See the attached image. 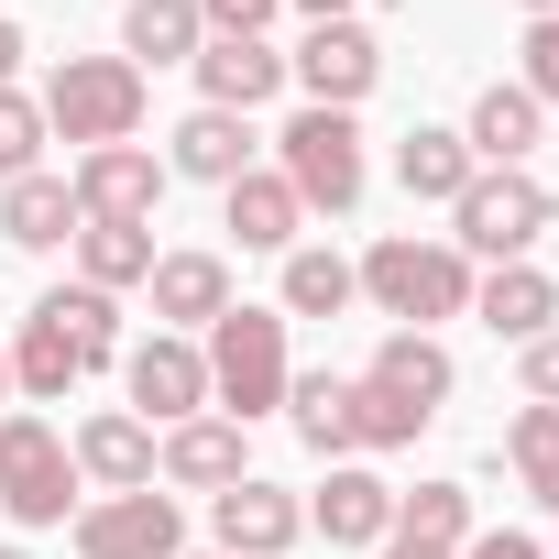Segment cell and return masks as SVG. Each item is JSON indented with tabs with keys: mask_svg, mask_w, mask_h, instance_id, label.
<instances>
[{
	"mask_svg": "<svg viewBox=\"0 0 559 559\" xmlns=\"http://www.w3.org/2000/svg\"><path fill=\"white\" fill-rule=\"evenodd\" d=\"M121 395H132L143 428H187V417H209V362H198V341H176V330L121 341Z\"/></svg>",
	"mask_w": 559,
	"mask_h": 559,
	"instance_id": "8",
	"label": "cell"
},
{
	"mask_svg": "<svg viewBox=\"0 0 559 559\" xmlns=\"http://www.w3.org/2000/svg\"><path fill=\"white\" fill-rule=\"evenodd\" d=\"M352 384H362V450H406V439L439 428V406L461 395V362L439 352V330H384Z\"/></svg>",
	"mask_w": 559,
	"mask_h": 559,
	"instance_id": "1",
	"label": "cell"
},
{
	"mask_svg": "<svg viewBox=\"0 0 559 559\" xmlns=\"http://www.w3.org/2000/svg\"><path fill=\"white\" fill-rule=\"evenodd\" d=\"M88 362L45 330V319H23V341H12V395H34V406H67V384H78Z\"/></svg>",
	"mask_w": 559,
	"mask_h": 559,
	"instance_id": "31",
	"label": "cell"
},
{
	"mask_svg": "<svg viewBox=\"0 0 559 559\" xmlns=\"http://www.w3.org/2000/svg\"><path fill=\"white\" fill-rule=\"evenodd\" d=\"M362 297L395 319V330H439V319H472V263L450 241H417V230H384L362 263Z\"/></svg>",
	"mask_w": 559,
	"mask_h": 559,
	"instance_id": "4",
	"label": "cell"
},
{
	"mask_svg": "<svg viewBox=\"0 0 559 559\" xmlns=\"http://www.w3.org/2000/svg\"><path fill=\"white\" fill-rule=\"evenodd\" d=\"M78 219H143L154 230V209H165V154H143V143H99V154H78Z\"/></svg>",
	"mask_w": 559,
	"mask_h": 559,
	"instance_id": "12",
	"label": "cell"
},
{
	"mask_svg": "<svg viewBox=\"0 0 559 559\" xmlns=\"http://www.w3.org/2000/svg\"><path fill=\"white\" fill-rule=\"evenodd\" d=\"M219 230H230L241 252H274V263H286V252L308 241V209H297V187L274 176V165H252V176L219 187Z\"/></svg>",
	"mask_w": 559,
	"mask_h": 559,
	"instance_id": "16",
	"label": "cell"
},
{
	"mask_svg": "<svg viewBox=\"0 0 559 559\" xmlns=\"http://www.w3.org/2000/svg\"><path fill=\"white\" fill-rule=\"evenodd\" d=\"M286 78L308 88V110H362L373 78H384V45H373L362 12H352V23H308V45L286 56Z\"/></svg>",
	"mask_w": 559,
	"mask_h": 559,
	"instance_id": "10",
	"label": "cell"
},
{
	"mask_svg": "<svg viewBox=\"0 0 559 559\" xmlns=\"http://www.w3.org/2000/svg\"><path fill=\"white\" fill-rule=\"evenodd\" d=\"M461 559H548V548H537V537H515V526H472V548H461Z\"/></svg>",
	"mask_w": 559,
	"mask_h": 559,
	"instance_id": "36",
	"label": "cell"
},
{
	"mask_svg": "<svg viewBox=\"0 0 559 559\" xmlns=\"http://www.w3.org/2000/svg\"><path fill=\"white\" fill-rule=\"evenodd\" d=\"M78 493H88V483H78L67 428L34 417V406H0V515H12V526H67Z\"/></svg>",
	"mask_w": 559,
	"mask_h": 559,
	"instance_id": "5",
	"label": "cell"
},
{
	"mask_svg": "<svg viewBox=\"0 0 559 559\" xmlns=\"http://www.w3.org/2000/svg\"><path fill=\"white\" fill-rule=\"evenodd\" d=\"M23 56H34V34H23V23H0V88L23 78Z\"/></svg>",
	"mask_w": 559,
	"mask_h": 559,
	"instance_id": "37",
	"label": "cell"
},
{
	"mask_svg": "<svg viewBox=\"0 0 559 559\" xmlns=\"http://www.w3.org/2000/svg\"><path fill=\"white\" fill-rule=\"evenodd\" d=\"M548 230H559V198H548V176H526V165H483V176L450 198V252H461V263H537Z\"/></svg>",
	"mask_w": 559,
	"mask_h": 559,
	"instance_id": "3",
	"label": "cell"
},
{
	"mask_svg": "<svg viewBox=\"0 0 559 559\" xmlns=\"http://www.w3.org/2000/svg\"><path fill=\"white\" fill-rule=\"evenodd\" d=\"M209 23H198V0H132L121 12V56L132 67H198Z\"/></svg>",
	"mask_w": 559,
	"mask_h": 559,
	"instance_id": "27",
	"label": "cell"
},
{
	"mask_svg": "<svg viewBox=\"0 0 559 559\" xmlns=\"http://www.w3.org/2000/svg\"><path fill=\"white\" fill-rule=\"evenodd\" d=\"M34 99H45V132H67L78 154L143 132V67H132V56H67Z\"/></svg>",
	"mask_w": 559,
	"mask_h": 559,
	"instance_id": "7",
	"label": "cell"
},
{
	"mask_svg": "<svg viewBox=\"0 0 559 559\" xmlns=\"http://www.w3.org/2000/svg\"><path fill=\"white\" fill-rule=\"evenodd\" d=\"M45 165V99L34 88H0V187Z\"/></svg>",
	"mask_w": 559,
	"mask_h": 559,
	"instance_id": "32",
	"label": "cell"
},
{
	"mask_svg": "<svg viewBox=\"0 0 559 559\" xmlns=\"http://www.w3.org/2000/svg\"><path fill=\"white\" fill-rule=\"evenodd\" d=\"M286 12H308V23H352L362 0H286Z\"/></svg>",
	"mask_w": 559,
	"mask_h": 559,
	"instance_id": "38",
	"label": "cell"
},
{
	"mask_svg": "<svg viewBox=\"0 0 559 559\" xmlns=\"http://www.w3.org/2000/svg\"><path fill=\"white\" fill-rule=\"evenodd\" d=\"M0 241H12V252H67L78 241V187L67 176H12V187H0Z\"/></svg>",
	"mask_w": 559,
	"mask_h": 559,
	"instance_id": "21",
	"label": "cell"
},
{
	"mask_svg": "<svg viewBox=\"0 0 559 559\" xmlns=\"http://www.w3.org/2000/svg\"><path fill=\"white\" fill-rule=\"evenodd\" d=\"M198 559H219V548H198Z\"/></svg>",
	"mask_w": 559,
	"mask_h": 559,
	"instance_id": "43",
	"label": "cell"
},
{
	"mask_svg": "<svg viewBox=\"0 0 559 559\" xmlns=\"http://www.w3.org/2000/svg\"><path fill=\"white\" fill-rule=\"evenodd\" d=\"M515 12H526V23H548V12H559V0H515Z\"/></svg>",
	"mask_w": 559,
	"mask_h": 559,
	"instance_id": "40",
	"label": "cell"
},
{
	"mask_svg": "<svg viewBox=\"0 0 559 559\" xmlns=\"http://www.w3.org/2000/svg\"><path fill=\"white\" fill-rule=\"evenodd\" d=\"M143 286H154V319H165L176 341H198L219 308H241V297H230V263H219V252H154V274H143Z\"/></svg>",
	"mask_w": 559,
	"mask_h": 559,
	"instance_id": "18",
	"label": "cell"
},
{
	"mask_svg": "<svg viewBox=\"0 0 559 559\" xmlns=\"http://www.w3.org/2000/svg\"><path fill=\"white\" fill-rule=\"evenodd\" d=\"M274 176L297 187V209L319 219H352L362 209V187H373V165H362V121L352 110H297L286 132H274Z\"/></svg>",
	"mask_w": 559,
	"mask_h": 559,
	"instance_id": "6",
	"label": "cell"
},
{
	"mask_svg": "<svg viewBox=\"0 0 559 559\" xmlns=\"http://www.w3.org/2000/svg\"><path fill=\"white\" fill-rule=\"evenodd\" d=\"M143 274H154V230L143 219H78V286L121 297V286H143Z\"/></svg>",
	"mask_w": 559,
	"mask_h": 559,
	"instance_id": "26",
	"label": "cell"
},
{
	"mask_svg": "<svg viewBox=\"0 0 559 559\" xmlns=\"http://www.w3.org/2000/svg\"><path fill=\"white\" fill-rule=\"evenodd\" d=\"M352 297H362L352 252H330V241H297V252H286V297H274L286 319H341Z\"/></svg>",
	"mask_w": 559,
	"mask_h": 559,
	"instance_id": "28",
	"label": "cell"
},
{
	"mask_svg": "<svg viewBox=\"0 0 559 559\" xmlns=\"http://www.w3.org/2000/svg\"><path fill=\"white\" fill-rule=\"evenodd\" d=\"M504 461H515L526 504L559 515V406H515V417H504Z\"/></svg>",
	"mask_w": 559,
	"mask_h": 559,
	"instance_id": "30",
	"label": "cell"
},
{
	"mask_svg": "<svg viewBox=\"0 0 559 559\" xmlns=\"http://www.w3.org/2000/svg\"><path fill=\"white\" fill-rule=\"evenodd\" d=\"M67 450H78V483H99V493H143V483H154V428H143L132 406H99Z\"/></svg>",
	"mask_w": 559,
	"mask_h": 559,
	"instance_id": "19",
	"label": "cell"
},
{
	"mask_svg": "<svg viewBox=\"0 0 559 559\" xmlns=\"http://www.w3.org/2000/svg\"><path fill=\"white\" fill-rule=\"evenodd\" d=\"M297 537H308V504H297L286 483L241 472L230 493H209V548H219V559H286Z\"/></svg>",
	"mask_w": 559,
	"mask_h": 559,
	"instance_id": "11",
	"label": "cell"
},
{
	"mask_svg": "<svg viewBox=\"0 0 559 559\" xmlns=\"http://www.w3.org/2000/svg\"><path fill=\"white\" fill-rule=\"evenodd\" d=\"M373 559H450V548H417V537H384Z\"/></svg>",
	"mask_w": 559,
	"mask_h": 559,
	"instance_id": "39",
	"label": "cell"
},
{
	"mask_svg": "<svg viewBox=\"0 0 559 559\" xmlns=\"http://www.w3.org/2000/svg\"><path fill=\"white\" fill-rule=\"evenodd\" d=\"M78 526V559H187V515H176V493H99V504H78L67 515Z\"/></svg>",
	"mask_w": 559,
	"mask_h": 559,
	"instance_id": "9",
	"label": "cell"
},
{
	"mask_svg": "<svg viewBox=\"0 0 559 559\" xmlns=\"http://www.w3.org/2000/svg\"><path fill=\"white\" fill-rule=\"evenodd\" d=\"M537 132H548V110L515 88V78H493L483 99H472V121H461V143H472V165H526L537 154Z\"/></svg>",
	"mask_w": 559,
	"mask_h": 559,
	"instance_id": "23",
	"label": "cell"
},
{
	"mask_svg": "<svg viewBox=\"0 0 559 559\" xmlns=\"http://www.w3.org/2000/svg\"><path fill=\"white\" fill-rule=\"evenodd\" d=\"M515 88H526L537 110H559V12H548V23H526V67H515Z\"/></svg>",
	"mask_w": 559,
	"mask_h": 559,
	"instance_id": "33",
	"label": "cell"
},
{
	"mask_svg": "<svg viewBox=\"0 0 559 559\" xmlns=\"http://www.w3.org/2000/svg\"><path fill=\"white\" fill-rule=\"evenodd\" d=\"M274 88H286V56H274V34H209L198 45V110H263Z\"/></svg>",
	"mask_w": 559,
	"mask_h": 559,
	"instance_id": "14",
	"label": "cell"
},
{
	"mask_svg": "<svg viewBox=\"0 0 559 559\" xmlns=\"http://www.w3.org/2000/svg\"><path fill=\"white\" fill-rule=\"evenodd\" d=\"M286 417H297V439H308L319 461H352V450H362V384H352V373H297V384H286Z\"/></svg>",
	"mask_w": 559,
	"mask_h": 559,
	"instance_id": "22",
	"label": "cell"
},
{
	"mask_svg": "<svg viewBox=\"0 0 559 559\" xmlns=\"http://www.w3.org/2000/svg\"><path fill=\"white\" fill-rule=\"evenodd\" d=\"M0 559H34V548H0Z\"/></svg>",
	"mask_w": 559,
	"mask_h": 559,
	"instance_id": "42",
	"label": "cell"
},
{
	"mask_svg": "<svg viewBox=\"0 0 559 559\" xmlns=\"http://www.w3.org/2000/svg\"><path fill=\"white\" fill-rule=\"evenodd\" d=\"M198 362H209V406H219L230 428L274 417L286 384H297V362H286V308H219V319L198 330Z\"/></svg>",
	"mask_w": 559,
	"mask_h": 559,
	"instance_id": "2",
	"label": "cell"
},
{
	"mask_svg": "<svg viewBox=\"0 0 559 559\" xmlns=\"http://www.w3.org/2000/svg\"><path fill=\"white\" fill-rule=\"evenodd\" d=\"M472 176H483V165H472V143H461L450 121H417V132L395 143V187H406L417 209H450V198H461Z\"/></svg>",
	"mask_w": 559,
	"mask_h": 559,
	"instance_id": "24",
	"label": "cell"
},
{
	"mask_svg": "<svg viewBox=\"0 0 559 559\" xmlns=\"http://www.w3.org/2000/svg\"><path fill=\"white\" fill-rule=\"evenodd\" d=\"M515 384H526V406H559V330H537L515 352Z\"/></svg>",
	"mask_w": 559,
	"mask_h": 559,
	"instance_id": "34",
	"label": "cell"
},
{
	"mask_svg": "<svg viewBox=\"0 0 559 559\" xmlns=\"http://www.w3.org/2000/svg\"><path fill=\"white\" fill-rule=\"evenodd\" d=\"M395 537H417V548H472V483H417V493H395Z\"/></svg>",
	"mask_w": 559,
	"mask_h": 559,
	"instance_id": "29",
	"label": "cell"
},
{
	"mask_svg": "<svg viewBox=\"0 0 559 559\" xmlns=\"http://www.w3.org/2000/svg\"><path fill=\"white\" fill-rule=\"evenodd\" d=\"M0 406H12V352H0Z\"/></svg>",
	"mask_w": 559,
	"mask_h": 559,
	"instance_id": "41",
	"label": "cell"
},
{
	"mask_svg": "<svg viewBox=\"0 0 559 559\" xmlns=\"http://www.w3.org/2000/svg\"><path fill=\"white\" fill-rule=\"evenodd\" d=\"M274 12H286V0H198L209 34H274Z\"/></svg>",
	"mask_w": 559,
	"mask_h": 559,
	"instance_id": "35",
	"label": "cell"
},
{
	"mask_svg": "<svg viewBox=\"0 0 559 559\" xmlns=\"http://www.w3.org/2000/svg\"><path fill=\"white\" fill-rule=\"evenodd\" d=\"M472 319L526 352L537 330H559V274H548V263H483V274H472Z\"/></svg>",
	"mask_w": 559,
	"mask_h": 559,
	"instance_id": "17",
	"label": "cell"
},
{
	"mask_svg": "<svg viewBox=\"0 0 559 559\" xmlns=\"http://www.w3.org/2000/svg\"><path fill=\"white\" fill-rule=\"evenodd\" d=\"M34 319L99 373V362H121V297H99V286H56V297H34Z\"/></svg>",
	"mask_w": 559,
	"mask_h": 559,
	"instance_id": "25",
	"label": "cell"
},
{
	"mask_svg": "<svg viewBox=\"0 0 559 559\" xmlns=\"http://www.w3.org/2000/svg\"><path fill=\"white\" fill-rule=\"evenodd\" d=\"M308 537H330V548H384V537H395V483L362 472V461H330V483L308 493Z\"/></svg>",
	"mask_w": 559,
	"mask_h": 559,
	"instance_id": "13",
	"label": "cell"
},
{
	"mask_svg": "<svg viewBox=\"0 0 559 559\" xmlns=\"http://www.w3.org/2000/svg\"><path fill=\"white\" fill-rule=\"evenodd\" d=\"M241 472H252V450H241V428H230L219 406L154 439V483H176V493H230Z\"/></svg>",
	"mask_w": 559,
	"mask_h": 559,
	"instance_id": "15",
	"label": "cell"
},
{
	"mask_svg": "<svg viewBox=\"0 0 559 559\" xmlns=\"http://www.w3.org/2000/svg\"><path fill=\"white\" fill-rule=\"evenodd\" d=\"M165 176H198V187L252 176V121H241V110H187V121L165 132Z\"/></svg>",
	"mask_w": 559,
	"mask_h": 559,
	"instance_id": "20",
	"label": "cell"
}]
</instances>
